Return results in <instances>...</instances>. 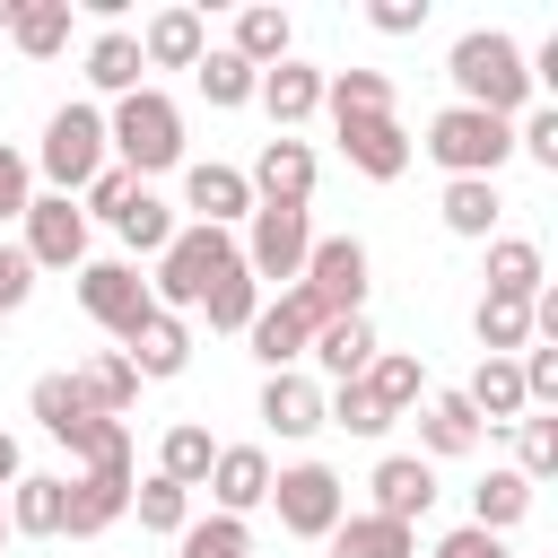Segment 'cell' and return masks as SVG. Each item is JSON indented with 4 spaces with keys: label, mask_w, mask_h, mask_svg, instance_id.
I'll return each instance as SVG.
<instances>
[{
    "label": "cell",
    "mask_w": 558,
    "mask_h": 558,
    "mask_svg": "<svg viewBox=\"0 0 558 558\" xmlns=\"http://www.w3.org/2000/svg\"><path fill=\"white\" fill-rule=\"evenodd\" d=\"M192 70H201V96H209V105H253V87H262V70L235 61V52H201Z\"/></svg>",
    "instance_id": "cell-38"
},
{
    "label": "cell",
    "mask_w": 558,
    "mask_h": 558,
    "mask_svg": "<svg viewBox=\"0 0 558 558\" xmlns=\"http://www.w3.org/2000/svg\"><path fill=\"white\" fill-rule=\"evenodd\" d=\"M366 488H375V514H384V523H418V514L436 506V462H427V453H384Z\"/></svg>",
    "instance_id": "cell-14"
},
{
    "label": "cell",
    "mask_w": 558,
    "mask_h": 558,
    "mask_svg": "<svg viewBox=\"0 0 558 558\" xmlns=\"http://www.w3.org/2000/svg\"><path fill=\"white\" fill-rule=\"evenodd\" d=\"M541 288H549L541 244H532V235H497V244H488V296H523V305H532Z\"/></svg>",
    "instance_id": "cell-21"
},
{
    "label": "cell",
    "mask_w": 558,
    "mask_h": 558,
    "mask_svg": "<svg viewBox=\"0 0 558 558\" xmlns=\"http://www.w3.org/2000/svg\"><path fill=\"white\" fill-rule=\"evenodd\" d=\"M0 488H17V436H0Z\"/></svg>",
    "instance_id": "cell-51"
},
{
    "label": "cell",
    "mask_w": 558,
    "mask_h": 558,
    "mask_svg": "<svg viewBox=\"0 0 558 558\" xmlns=\"http://www.w3.org/2000/svg\"><path fill=\"white\" fill-rule=\"evenodd\" d=\"M253 201L262 209H305L314 201V148L305 140H262V157H253Z\"/></svg>",
    "instance_id": "cell-13"
},
{
    "label": "cell",
    "mask_w": 558,
    "mask_h": 558,
    "mask_svg": "<svg viewBox=\"0 0 558 558\" xmlns=\"http://www.w3.org/2000/svg\"><path fill=\"white\" fill-rule=\"evenodd\" d=\"M26 201H35V166L17 148H0V218H26Z\"/></svg>",
    "instance_id": "cell-46"
},
{
    "label": "cell",
    "mask_w": 558,
    "mask_h": 558,
    "mask_svg": "<svg viewBox=\"0 0 558 558\" xmlns=\"http://www.w3.org/2000/svg\"><path fill=\"white\" fill-rule=\"evenodd\" d=\"M26 296H35V262H26L17 244H0V314H17Z\"/></svg>",
    "instance_id": "cell-47"
},
{
    "label": "cell",
    "mask_w": 558,
    "mask_h": 558,
    "mask_svg": "<svg viewBox=\"0 0 558 558\" xmlns=\"http://www.w3.org/2000/svg\"><path fill=\"white\" fill-rule=\"evenodd\" d=\"M122 357H131L140 375H183V366H192V331H183V314H148V323L122 340Z\"/></svg>",
    "instance_id": "cell-22"
},
{
    "label": "cell",
    "mask_w": 558,
    "mask_h": 558,
    "mask_svg": "<svg viewBox=\"0 0 558 558\" xmlns=\"http://www.w3.org/2000/svg\"><path fill=\"white\" fill-rule=\"evenodd\" d=\"M514 148L541 166V174H558V105H541V113H523V131H514Z\"/></svg>",
    "instance_id": "cell-45"
},
{
    "label": "cell",
    "mask_w": 558,
    "mask_h": 558,
    "mask_svg": "<svg viewBox=\"0 0 558 558\" xmlns=\"http://www.w3.org/2000/svg\"><path fill=\"white\" fill-rule=\"evenodd\" d=\"M131 506H140L148 532H183L192 523V488H174V480H131Z\"/></svg>",
    "instance_id": "cell-42"
},
{
    "label": "cell",
    "mask_w": 558,
    "mask_h": 558,
    "mask_svg": "<svg viewBox=\"0 0 558 558\" xmlns=\"http://www.w3.org/2000/svg\"><path fill=\"white\" fill-rule=\"evenodd\" d=\"M471 410H480V427H497V418H523L532 401H523V375H514V357H480V375H471V392H462Z\"/></svg>",
    "instance_id": "cell-30"
},
{
    "label": "cell",
    "mask_w": 558,
    "mask_h": 558,
    "mask_svg": "<svg viewBox=\"0 0 558 558\" xmlns=\"http://www.w3.org/2000/svg\"><path fill=\"white\" fill-rule=\"evenodd\" d=\"M323 105H331V122L392 113V78H384V70H331V78H323Z\"/></svg>",
    "instance_id": "cell-31"
},
{
    "label": "cell",
    "mask_w": 558,
    "mask_h": 558,
    "mask_svg": "<svg viewBox=\"0 0 558 558\" xmlns=\"http://www.w3.org/2000/svg\"><path fill=\"white\" fill-rule=\"evenodd\" d=\"M366 17H375V35H418L427 26V0H375Z\"/></svg>",
    "instance_id": "cell-49"
},
{
    "label": "cell",
    "mask_w": 558,
    "mask_h": 558,
    "mask_svg": "<svg viewBox=\"0 0 558 558\" xmlns=\"http://www.w3.org/2000/svg\"><path fill=\"white\" fill-rule=\"evenodd\" d=\"M270 506H279V523H288L296 541H331V523L349 514V497H340V480H331L323 462H288V471H270Z\"/></svg>",
    "instance_id": "cell-7"
},
{
    "label": "cell",
    "mask_w": 558,
    "mask_h": 558,
    "mask_svg": "<svg viewBox=\"0 0 558 558\" xmlns=\"http://www.w3.org/2000/svg\"><path fill=\"white\" fill-rule=\"evenodd\" d=\"M70 384L87 392V410H96V418H122V410L140 401V366H131L122 349H105V357H87V366H78Z\"/></svg>",
    "instance_id": "cell-23"
},
{
    "label": "cell",
    "mask_w": 558,
    "mask_h": 558,
    "mask_svg": "<svg viewBox=\"0 0 558 558\" xmlns=\"http://www.w3.org/2000/svg\"><path fill=\"white\" fill-rule=\"evenodd\" d=\"M9 44H17L26 61H52V52L70 44V0H17V17H9Z\"/></svg>",
    "instance_id": "cell-28"
},
{
    "label": "cell",
    "mask_w": 558,
    "mask_h": 558,
    "mask_svg": "<svg viewBox=\"0 0 558 558\" xmlns=\"http://www.w3.org/2000/svg\"><path fill=\"white\" fill-rule=\"evenodd\" d=\"M201 52H209L201 9H157V17L140 26V61H148V70H192Z\"/></svg>",
    "instance_id": "cell-17"
},
{
    "label": "cell",
    "mask_w": 558,
    "mask_h": 558,
    "mask_svg": "<svg viewBox=\"0 0 558 558\" xmlns=\"http://www.w3.org/2000/svg\"><path fill=\"white\" fill-rule=\"evenodd\" d=\"M323 323H331V314H323V305H314V296H305V288H288V296H279V305H262V314H253V323H244V340H253V357H262V366H270V375H288V357H305V349H314V331H323Z\"/></svg>",
    "instance_id": "cell-11"
},
{
    "label": "cell",
    "mask_w": 558,
    "mask_h": 558,
    "mask_svg": "<svg viewBox=\"0 0 558 558\" xmlns=\"http://www.w3.org/2000/svg\"><path fill=\"white\" fill-rule=\"evenodd\" d=\"M453 105H480V113H497V122H514L523 105H532V78H523V44L506 35V26H471L462 44H453Z\"/></svg>",
    "instance_id": "cell-1"
},
{
    "label": "cell",
    "mask_w": 558,
    "mask_h": 558,
    "mask_svg": "<svg viewBox=\"0 0 558 558\" xmlns=\"http://www.w3.org/2000/svg\"><path fill=\"white\" fill-rule=\"evenodd\" d=\"M209 497H218V514H253V506H270V453L262 445H218V462H209Z\"/></svg>",
    "instance_id": "cell-16"
},
{
    "label": "cell",
    "mask_w": 558,
    "mask_h": 558,
    "mask_svg": "<svg viewBox=\"0 0 558 558\" xmlns=\"http://www.w3.org/2000/svg\"><path fill=\"white\" fill-rule=\"evenodd\" d=\"M174 541H183V558H253V532H244L235 514H209V523H183Z\"/></svg>",
    "instance_id": "cell-43"
},
{
    "label": "cell",
    "mask_w": 558,
    "mask_h": 558,
    "mask_svg": "<svg viewBox=\"0 0 558 558\" xmlns=\"http://www.w3.org/2000/svg\"><path fill=\"white\" fill-rule=\"evenodd\" d=\"M488 427H480V410L462 401V392H427V410H418V445L436 453V462H453V453H471Z\"/></svg>",
    "instance_id": "cell-19"
},
{
    "label": "cell",
    "mask_w": 558,
    "mask_h": 558,
    "mask_svg": "<svg viewBox=\"0 0 558 558\" xmlns=\"http://www.w3.org/2000/svg\"><path fill=\"white\" fill-rule=\"evenodd\" d=\"M227 52H235V61H253V70H279V61H288V9H244Z\"/></svg>",
    "instance_id": "cell-34"
},
{
    "label": "cell",
    "mask_w": 558,
    "mask_h": 558,
    "mask_svg": "<svg viewBox=\"0 0 558 558\" xmlns=\"http://www.w3.org/2000/svg\"><path fill=\"white\" fill-rule=\"evenodd\" d=\"M532 514V480L523 471H488L480 488H471V523L480 532H506V523H523Z\"/></svg>",
    "instance_id": "cell-33"
},
{
    "label": "cell",
    "mask_w": 558,
    "mask_h": 558,
    "mask_svg": "<svg viewBox=\"0 0 558 558\" xmlns=\"http://www.w3.org/2000/svg\"><path fill=\"white\" fill-rule=\"evenodd\" d=\"M122 514H131V427H122L105 453H87V471L70 480L61 532H70V541H96V532H113Z\"/></svg>",
    "instance_id": "cell-5"
},
{
    "label": "cell",
    "mask_w": 558,
    "mask_h": 558,
    "mask_svg": "<svg viewBox=\"0 0 558 558\" xmlns=\"http://www.w3.org/2000/svg\"><path fill=\"white\" fill-rule=\"evenodd\" d=\"M471 331H480L488 357H514V349H532V305H523V296H480Z\"/></svg>",
    "instance_id": "cell-32"
},
{
    "label": "cell",
    "mask_w": 558,
    "mask_h": 558,
    "mask_svg": "<svg viewBox=\"0 0 558 558\" xmlns=\"http://www.w3.org/2000/svg\"><path fill=\"white\" fill-rule=\"evenodd\" d=\"M262 427H270V436H314V427H323V392H314L305 375H270V384H262Z\"/></svg>",
    "instance_id": "cell-24"
},
{
    "label": "cell",
    "mask_w": 558,
    "mask_h": 558,
    "mask_svg": "<svg viewBox=\"0 0 558 558\" xmlns=\"http://www.w3.org/2000/svg\"><path fill=\"white\" fill-rule=\"evenodd\" d=\"M131 192H140V174H122V166H105V174L87 183V209H96V218H122V201H131Z\"/></svg>",
    "instance_id": "cell-48"
},
{
    "label": "cell",
    "mask_w": 558,
    "mask_h": 558,
    "mask_svg": "<svg viewBox=\"0 0 558 558\" xmlns=\"http://www.w3.org/2000/svg\"><path fill=\"white\" fill-rule=\"evenodd\" d=\"M140 70H148V61H140V35H122V26H113V35H96V44H87V78H96L105 96H131V87H140Z\"/></svg>",
    "instance_id": "cell-35"
},
{
    "label": "cell",
    "mask_w": 558,
    "mask_h": 558,
    "mask_svg": "<svg viewBox=\"0 0 558 558\" xmlns=\"http://www.w3.org/2000/svg\"><path fill=\"white\" fill-rule=\"evenodd\" d=\"M340 131V157L357 166V174H375V183H392L401 166H410V131L392 122V113H357V122H331Z\"/></svg>",
    "instance_id": "cell-15"
},
{
    "label": "cell",
    "mask_w": 558,
    "mask_h": 558,
    "mask_svg": "<svg viewBox=\"0 0 558 558\" xmlns=\"http://www.w3.org/2000/svg\"><path fill=\"white\" fill-rule=\"evenodd\" d=\"M35 166L52 174V192H61V201H70V192H87V183L105 174V113H96V105H61V113L44 122Z\"/></svg>",
    "instance_id": "cell-6"
},
{
    "label": "cell",
    "mask_w": 558,
    "mask_h": 558,
    "mask_svg": "<svg viewBox=\"0 0 558 558\" xmlns=\"http://www.w3.org/2000/svg\"><path fill=\"white\" fill-rule=\"evenodd\" d=\"M0 541H9V506H0Z\"/></svg>",
    "instance_id": "cell-53"
},
{
    "label": "cell",
    "mask_w": 558,
    "mask_h": 558,
    "mask_svg": "<svg viewBox=\"0 0 558 558\" xmlns=\"http://www.w3.org/2000/svg\"><path fill=\"white\" fill-rule=\"evenodd\" d=\"M445 227H453V235H488V227H497V183H480V174L445 183Z\"/></svg>",
    "instance_id": "cell-39"
},
{
    "label": "cell",
    "mask_w": 558,
    "mask_h": 558,
    "mask_svg": "<svg viewBox=\"0 0 558 558\" xmlns=\"http://www.w3.org/2000/svg\"><path fill=\"white\" fill-rule=\"evenodd\" d=\"M183 201L201 209V227H235V218H253V183H244V166H192L183 174Z\"/></svg>",
    "instance_id": "cell-18"
},
{
    "label": "cell",
    "mask_w": 558,
    "mask_h": 558,
    "mask_svg": "<svg viewBox=\"0 0 558 558\" xmlns=\"http://www.w3.org/2000/svg\"><path fill=\"white\" fill-rule=\"evenodd\" d=\"M105 148H113L122 174H166V166H183V113H174V96L131 87V96L113 105V122H105Z\"/></svg>",
    "instance_id": "cell-3"
},
{
    "label": "cell",
    "mask_w": 558,
    "mask_h": 558,
    "mask_svg": "<svg viewBox=\"0 0 558 558\" xmlns=\"http://www.w3.org/2000/svg\"><path fill=\"white\" fill-rule=\"evenodd\" d=\"M235 253H244L253 288H262V279H296L305 253H314V227H305V209H262V201H253V235H244Z\"/></svg>",
    "instance_id": "cell-9"
},
{
    "label": "cell",
    "mask_w": 558,
    "mask_h": 558,
    "mask_svg": "<svg viewBox=\"0 0 558 558\" xmlns=\"http://www.w3.org/2000/svg\"><path fill=\"white\" fill-rule=\"evenodd\" d=\"M436 558H506V541H497V532H480V523H462V532H445V541H436Z\"/></svg>",
    "instance_id": "cell-50"
},
{
    "label": "cell",
    "mask_w": 558,
    "mask_h": 558,
    "mask_svg": "<svg viewBox=\"0 0 558 558\" xmlns=\"http://www.w3.org/2000/svg\"><path fill=\"white\" fill-rule=\"evenodd\" d=\"M514 471L523 480H549L558 471V418H514Z\"/></svg>",
    "instance_id": "cell-44"
},
{
    "label": "cell",
    "mask_w": 558,
    "mask_h": 558,
    "mask_svg": "<svg viewBox=\"0 0 558 558\" xmlns=\"http://www.w3.org/2000/svg\"><path fill=\"white\" fill-rule=\"evenodd\" d=\"M227 270H244V253H235V235L227 227H174V244L157 253V279H148V296H157V314H183V305H201Z\"/></svg>",
    "instance_id": "cell-2"
},
{
    "label": "cell",
    "mask_w": 558,
    "mask_h": 558,
    "mask_svg": "<svg viewBox=\"0 0 558 558\" xmlns=\"http://www.w3.org/2000/svg\"><path fill=\"white\" fill-rule=\"evenodd\" d=\"M314 357H323L340 384L366 375V366H375V323H366V314H331V323L314 331Z\"/></svg>",
    "instance_id": "cell-25"
},
{
    "label": "cell",
    "mask_w": 558,
    "mask_h": 558,
    "mask_svg": "<svg viewBox=\"0 0 558 558\" xmlns=\"http://www.w3.org/2000/svg\"><path fill=\"white\" fill-rule=\"evenodd\" d=\"M453 183L462 174H480V183H497V166L514 157V122H497V113H480V105H445L436 122H427V140H418Z\"/></svg>",
    "instance_id": "cell-4"
},
{
    "label": "cell",
    "mask_w": 558,
    "mask_h": 558,
    "mask_svg": "<svg viewBox=\"0 0 558 558\" xmlns=\"http://www.w3.org/2000/svg\"><path fill=\"white\" fill-rule=\"evenodd\" d=\"M323 427H349V436H384L392 418H384V401H375V392H366V384L349 375V384H340V392L323 401Z\"/></svg>",
    "instance_id": "cell-41"
},
{
    "label": "cell",
    "mask_w": 558,
    "mask_h": 558,
    "mask_svg": "<svg viewBox=\"0 0 558 558\" xmlns=\"http://www.w3.org/2000/svg\"><path fill=\"white\" fill-rule=\"evenodd\" d=\"M262 105H270V122H279V140L323 105V70H305V61H279V70H262V87H253Z\"/></svg>",
    "instance_id": "cell-20"
},
{
    "label": "cell",
    "mask_w": 558,
    "mask_h": 558,
    "mask_svg": "<svg viewBox=\"0 0 558 558\" xmlns=\"http://www.w3.org/2000/svg\"><path fill=\"white\" fill-rule=\"evenodd\" d=\"M113 235H122L131 253H166V244H174V209H166L157 192H131L122 218H113Z\"/></svg>",
    "instance_id": "cell-37"
},
{
    "label": "cell",
    "mask_w": 558,
    "mask_h": 558,
    "mask_svg": "<svg viewBox=\"0 0 558 558\" xmlns=\"http://www.w3.org/2000/svg\"><path fill=\"white\" fill-rule=\"evenodd\" d=\"M35 270H78L87 262V209L78 201H61V192H44V201H26V244H17Z\"/></svg>",
    "instance_id": "cell-12"
},
{
    "label": "cell",
    "mask_w": 558,
    "mask_h": 558,
    "mask_svg": "<svg viewBox=\"0 0 558 558\" xmlns=\"http://www.w3.org/2000/svg\"><path fill=\"white\" fill-rule=\"evenodd\" d=\"M296 288L323 305V314H366V244L357 235H323L296 270Z\"/></svg>",
    "instance_id": "cell-8"
},
{
    "label": "cell",
    "mask_w": 558,
    "mask_h": 558,
    "mask_svg": "<svg viewBox=\"0 0 558 558\" xmlns=\"http://www.w3.org/2000/svg\"><path fill=\"white\" fill-rule=\"evenodd\" d=\"M201 305H209V331H244V323L262 314V288H253V270H227Z\"/></svg>",
    "instance_id": "cell-40"
},
{
    "label": "cell",
    "mask_w": 558,
    "mask_h": 558,
    "mask_svg": "<svg viewBox=\"0 0 558 558\" xmlns=\"http://www.w3.org/2000/svg\"><path fill=\"white\" fill-rule=\"evenodd\" d=\"M209 462H218L209 427H166V445H157V480H174V488H201V480H209Z\"/></svg>",
    "instance_id": "cell-36"
},
{
    "label": "cell",
    "mask_w": 558,
    "mask_h": 558,
    "mask_svg": "<svg viewBox=\"0 0 558 558\" xmlns=\"http://www.w3.org/2000/svg\"><path fill=\"white\" fill-rule=\"evenodd\" d=\"M78 305H87L113 340H131V331L157 314V296H148V279H140L131 262H87V270H78Z\"/></svg>",
    "instance_id": "cell-10"
},
{
    "label": "cell",
    "mask_w": 558,
    "mask_h": 558,
    "mask_svg": "<svg viewBox=\"0 0 558 558\" xmlns=\"http://www.w3.org/2000/svg\"><path fill=\"white\" fill-rule=\"evenodd\" d=\"M9 17H17V0H0V35H9Z\"/></svg>",
    "instance_id": "cell-52"
},
{
    "label": "cell",
    "mask_w": 558,
    "mask_h": 558,
    "mask_svg": "<svg viewBox=\"0 0 558 558\" xmlns=\"http://www.w3.org/2000/svg\"><path fill=\"white\" fill-rule=\"evenodd\" d=\"M61 506H70V480H26V471H17V488H9V532L52 541V532H61Z\"/></svg>",
    "instance_id": "cell-26"
},
{
    "label": "cell",
    "mask_w": 558,
    "mask_h": 558,
    "mask_svg": "<svg viewBox=\"0 0 558 558\" xmlns=\"http://www.w3.org/2000/svg\"><path fill=\"white\" fill-rule=\"evenodd\" d=\"M357 384H366V392L384 401V418H401V410H410V401L427 392V366H418L410 349H375V366H366Z\"/></svg>",
    "instance_id": "cell-29"
},
{
    "label": "cell",
    "mask_w": 558,
    "mask_h": 558,
    "mask_svg": "<svg viewBox=\"0 0 558 558\" xmlns=\"http://www.w3.org/2000/svg\"><path fill=\"white\" fill-rule=\"evenodd\" d=\"M410 523H384V514H340L331 523V558H410Z\"/></svg>",
    "instance_id": "cell-27"
}]
</instances>
